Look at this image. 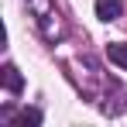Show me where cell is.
<instances>
[{
    "label": "cell",
    "mask_w": 127,
    "mask_h": 127,
    "mask_svg": "<svg viewBox=\"0 0 127 127\" xmlns=\"http://www.w3.org/2000/svg\"><path fill=\"white\" fill-rule=\"evenodd\" d=\"M124 14V0H96V17L100 21H117Z\"/></svg>",
    "instance_id": "cell-2"
},
{
    "label": "cell",
    "mask_w": 127,
    "mask_h": 127,
    "mask_svg": "<svg viewBox=\"0 0 127 127\" xmlns=\"http://www.w3.org/2000/svg\"><path fill=\"white\" fill-rule=\"evenodd\" d=\"M10 124L14 127H38L41 124V110H34V106H24V110H17V117H14V120H10Z\"/></svg>",
    "instance_id": "cell-5"
},
{
    "label": "cell",
    "mask_w": 127,
    "mask_h": 127,
    "mask_svg": "<svg viewBox=\"0 0 127 127\" xmlns=\"http://www.w3.org/2000/svg\"><path fill=\"white\" fill-rule=\"evenodd\" d=\"M0 83H3L7 93H21L24 89V79H21V72H17L14 65H3V69H0Z\"/></svg>",
    "instance_id": "cell-3"
},
{
    "label": "cell",
    "mask_w": 127,
    "mask_h": 127,
    "mask_svg": "<svg viewBox=\"0 0 127 127\" xmlns=\"http://www.w3.org/2000/svg\"><path fill=\"white\" fill-rule=\"evenodd\" d=\"M106 59L127 72V41H110V45H106Z\"/></svg>",
    "instance_id": "cell-4"
},
{
    "label": "cell",
    "mask_w": 127,
    "mask_h": 127,
    "mask_svg": "<svg viewBox=\"0 0 127 127\" xmlns=\"http://www.w3.org/2000/svg\"><path fill=\"white\" fill-rule=\"evenodd\" d=\"M28 7H31V14H34L38 31H41L48 41H59V38L65 34L62 21H59V10H55V3H52V0H28Z\"/></svg>",
    "instance_id": "cell-1"
}]
</instances>
